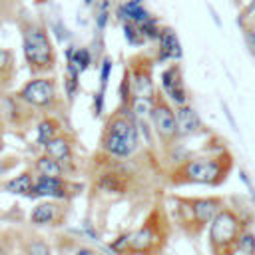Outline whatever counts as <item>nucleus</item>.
I'll use <instances>...</instances> for the list:
<instances>
[{"label": "nucleus", "mask_w": 255, "mask_h": 255, "mask_svg": "<svg viewBox=\"0 0 255 255\" xmlns=\"http://www.w3.org/2000/svg\"><path fill=\"white\" fill-rule=\"evenodd\" d=\"M139 128L131 106H118L104 124L100 135V151L114 159H128L137 151Z\"/></svg>", "instance_id": "f257e3e1"}, {"label": "nucleus", "mask_w": 255, "mask_h": 255, "mask_svg": "<svg viewBox=\"0 0 255 255\" xmlns=\"http://www.w3.org/2000/svg\"><path fill=\"white\" fill-rule=\"evenodd\" d=\"M231 169H233V155L227 149H221L217 153L197 155L179 163L171 171L169 181L173 185H187V183L219 185L227 179Z\"/></svg>", "instance_id": "f03ea898"}, {"label": "nucleus", "mask_w": 255, "mask_h": 255, "mask_svg": "<svg viewBox=\"0 0 255 255\" xmlns=\"http://www.w3.org/2000/svg\"><path fill=\"white\" fill-rule=\"evenodd\" d=\"M22 52L32 76H46L56 70V50L42 22H26L22 26Z\"/></svg>", "instance_id": "7ed1b4c3"}, {"label": "nucleus", "mask_w": 255, "mask_h": 255, "mask_svg": "<svg viewBox=\"0 0 255 255\" xmlns=\"http://www.w3.org/2000/svg\"><path fill=\"white\" fill-rule=\"evenodd\" d=\"M247 233V223L233 207H221L209 223L211 255H235L241 237Z\"/></svg>", "instance_id": "20e7f679"}, {"label": "nucleus", "mask_w": 255, "mask_h": 255, "mask_svg": "<svg viewBox=\"0 0 255 255\" xmlns=\"http://www.w3.org/2000/svg\"><path fill=\"white\" fill-rule=\"evenodd\" d=\"M169 237V221L163 213L161 207H155L143 223L128 233V253H137V255H157Z\"/></svg>", "instance_id": "39448f33"}, {"label": "nucleus", "mask_w": 255, "mask_h": 255, "mask_svg": "<svg viewBox=\"0 0 255 255\" xmlns=\"http://www.w3.org/2000/svg\"><path fill=\"white\" fill-rule=\"evenodd\" d=\"M223 207L221 197H183L177 199V217L181 229L189 237H197Z\"/></svg>", "instance_id": "423d86ee"}, {"label": "nucleus", "mask_w": 255, "mask_h": 255, "mask_svg": "<svg viewBox=\"0 0 255 255\" xmlns=\"http://www.w3.org/2000/svg\"><path fill=\"white\" fill-rule=\"evenodd\" d=\"M16 96L24 100L28 106H32L38 112L54 114L56 110L62 108V98L58 94L56 78L46 74V76H32L18 92Z\"/></svg>", "instance_id": "0eeeda50"}, {"label": "nucleus", "mask_w": 255, "mask_h": 255, "mask_svg": "<svg viewBox=\"0 0 255 255\" xmlns=\"http://www.w3.org/2000/svg\"><path fill=\"white\" fill-rule=\"evenodd\" d=\"M149 122L153 126V131L163 147L175 145V141L181 137L175 118V108H171L167 96L163 92H155L149 106Z\"/></svg>", "instance_id": "6e6552de"}, {"label": "nucleus", "mask_w": 255, "mask_h": 255, "mask_svg": "<svg viewBox=\"0 0 255 255\" xmlns=\"http://www.w3.org/2000/svg\"><path fill=\"white\" fill-rule=\"evenodd\" d=\"M129 76L133 86V98L151 100L157 92L153 88V60L147 54H137L129 58Z\"/></svg>", "instance_id": "1a4fd4ad"}, {"label": "nucleus", "mask_w": 255, "mask_h": 255, "mask_svg": "<svg viewBox=\"0 0 255 255\" xmlns=\"http://www.w3.org/2000/svg\"><path fill=\"white\" fill-rule=\"evenodd\" d=\"M161 92L175 106L187 104V90H185V84H183V70L177 64V60L171 62L161 72Z\"/></svg>", "instance_id": "9d476101"}, {"label": "nucleus", "mask_w": 255, "mask_h": 255, "mask_svg": "<svg viewBox=\"0 0 255 255\" xmlns=\"http://www.w3.org/2000/svg\"><path fill=\"white\" fill-rule=\"evenodd\" d=\"M74 189H80V185L70 183L64 175H60V177L38 175V179L34 183V189H32V195H40V197L48 195V197H54V199H68L76 193Z\"/></svg>", "instance_id": "9b49d317"}, {"label": "nucleus", "mask_w": 255, "mask_h": 255, "mask_svg": "<svg viewBox=\"0 0 255 255\" xmlns=\"http://www.w3.org/2000/svg\"><path fill=\"white\" fill-rule=\"evenodd\" d=\"M66 215L68 209L60 201H42L30 211V221L34 225H62Z\"/></svg>", "instance_id": "f8f14e48"}, {"label": "nucleus", "mask_w": 255, "mask_h": 255, "mask_svg": "<svg viewBox=\"0 0 255 255\" xmlns=\"http://www.w3.org/2000/svg\"><path fill=\"white\" fill-rule=\"evenodd\" d=\"M44 153L52 155L54 159H58L60 163H64L66 169H70L72 163H74V139L70 137V133H66L62 129L56 137H52L44 145Z\"/></svg>", "instance_id": "ddd939ff"}, {"label": "nucleus", "mask_w": 255, "mask_h": 255, "mask_svg": "<svg viewBox=\"0 0 255 255\" xmlns=\"http://www.w3.org/2000/svg\"><path fill=\"white\" fill-rule=\"evenodd\" d=\"M183 56L181 42L171 26H161L159 38H157V60L159 62H175Z\"/></svg>", "instance_id": "4468645a"}, {"label": "nucleus", "mask_w": 255, "mask_h": 255, "mask_svg": "<svg viewBox=\"0 0 255 255\" xmlns=\"http://www.w3.org/2000/svg\"><path fill=\"white\" fill-rule=\"evenodd\" d=\"M96 189L104 193L122 195L129 189V177L120 169H104L96 175Z\"/></svg>", "instance_id": "2eb2a0df"}, {"label": "nucleus", "mask_w": 255, "mask_h": 255, "mask_svg": "<svg viewBox=\"0 0 255 255\" xmlns=\"http://www.w3.org/2000/svg\"><path fill=\"white\" fill-rule=\"evenodd\" d=\"M175 118H177V128H179L181 137L197 135V133L203 131V122L189 104L175 106Z\"/></svg>", "instance_id": "dca6fc26"}, {"label": "nucleus", "mask_w": 255, "mask_h": 255, "mask_svg": "<svg viewBox=\"0 0 255 255\" xmlns=\"http://www.w3.org/2000/svg\"><path fill=\"white\" fill-rule=\"evenodd\" d=\"M16 78V58L10 48H0V94L8 92Z\"/></svg>", "instance_id": "f3484780"}, {"label": "nucleus", "mask_w": 255, "mask_h": 255, "mask_svg": "<svg viewBox=\"0 0 255 255\" xmlns=\"http://www.w3.org/2000/svg\"><path fill=\"white\" fill-rule=\"evenodd\" d=\"M60 131H62V122H60L56 116L46 114V116L38 122V126H36V139H38V143L44 147V145H46L52 137H56Z\"/></svg>", "instance_id": "a211bd4d"}, {"label": "nucleus", "mask_w": 255, "mask_h": 255, "mask_svg": "<svg viewBox=\"0 0 255 255\" xmlns=\"http://www.w3.org/2000/svg\"><path fill=\"white\" fill-rule=\"evenodd\" d=\"M32 167H34V171H36L38 175H48V177H60V175H66V171H68V169L64 167V163H60L58 159H54V157L48 155V153L36 157Z\"/></svg>", "instance_id": "6ab92c4d"}, {"label": "nucleus", "mask_w": 255, "mask_h": 255, "mask_svg": "<svg viewBox=\"0 0 255 255\" xmlns=\"http://www.w3.org/2000/svg\"><path fill=\"white\" fill-rule=\"evenodd\" d=\"M34 167L32 169H26L22 171L20 175L12 177L10 181L4 183V189L10 191V193H20V195H32V189H34Z\"/></svg>", "instance_id": "aec40b11"}, {"label": "nucleus", "mask_w": 255, "mask_h": 255, "mask_svg": "<svg viewBox=\"0 0 255 255\" xmlns=\"http://www.w3.org/2000/svg\"><path fill=\"white\" fill-rule=\"evenodd\" d=\"M66 56H68V62H72L80 72L88 70L92 66V52L90 48H68L66 50Z\"/></svg>", "instance_id": "412c9836"}, {"label": "nucleus", "mask_w": 255, "mask_h": 255, "mask_svg": "<svg viewBox=\"0 0 255 255\" xmlns=\"http://www.w3.org/2000/svg\"><path fill=\"white\" fill-rule=\"evenodd\" d=\"M122 28H124V36H126V40L131 44V46H143L145 44V36H143V32L139 30V26L135 24V22H122Z\"/></svg>", "instance_id": "4be33fe9"}, {"label": "nucleus", "mask_w": 255, "mask_h": 255, "mask_svg": "<svg viewBox=\"0 0 255 255\" xmlns=\"http://www.w3.org/2000/svg\"><path fill=\"white\" fill-rule=\"evenodd\" d=\"M26 253H28V255H52L48 243H46L44 239H38V237H34L32 241H28Z\"/></svg>", "instance_id": "5701e85b"}, {"label": "nucleus", "mask_w": 255, "mask_h": 255, "mask_svg": "<svg viewBox=\"0 0 255 255\" xmlns=\"http://www.w3.org/2000/svg\"><path fill=\"white\" fill-rule=\"evenodd\" d=\"M110 72H112V60L108 56H104V60H102V72H100V94H106Z\"/></svg>", "instance_id": "b1692460"}, {"label": "nucleus", "mask_w": 255, "mask_h": 255, "mask_svg": "<svg viewBox=\"0 0 255 255\" xmlns=\"http://www.w3.org/2000/svg\"><path fill=\"white\" fill-rule=\"evenodd\" d=\"M243 38H245L249 54L255 58V22H249L247 26H243Z\"/></svg>", "instance_id": "393cba45"}, {"label": "nucleus", "mask_w": 255, "mask_h": 255, "mask_svg": "<svg viewBox=\"0 0 255 255\" xmlns=\"http://www.w3.org/2000/svg\"><path fill=\"white\" fill-rule=\"evenodd\" d=\"M237 251H241L243 255H255V237H253V233H245L241 237Z\"/></svg>", "instance_id": "a878e982"}, {"label": "nucleus", "mask_w": 255, "mask_h": 255, "mask_svg": "<svg viewBox=\"0 0 255 255\" xmlns=\"http://www.w3.org/2000/svg\"><path fill=\"white\" fill-rule=\"evenodd\" d=\"M20 163V159L16 155H8V157H0V177L8 171H12L16 165Z\"/></svg>", "instance_id": "bb28decb"}, {"label": "nucleus", "mask_w": 255, "mask_h": 255, "mask_svg": "<svg viewBox=\"0 0 255 255\" xmlns=\"http://www.w3.org/2000/svg\"><path fill=\"white\" fill-rule=\"evenodd\" d=\"M74 255H98L94 249H90V247H82V249H78Z\"/></svg>", "instance_id": "cd10ccee"}, {"label": "nucleus", "mask_w": 255, "mask_h": 255, "mask_svg": "<svg viewBox=\"0 0 255 255\" xmlns=\"http://www.w3.org/2000/svg\"><path fill=\"white\" fill-rule=\"evenodd\" d=\"M8 124H6V116H4V108H2V104H0V133L4 131V128H6Z\"/></svg>", "instance_id": "c85d7f7f"}, {"label": "nucleus", "mask_w": 255, "mask_h": 255, "mask_svg": "<svg viewBox=\"0 0 255 255\" xmlns=\"http://www.w3.org/2000/svg\"><path fill=\"white\" fill-rule=\"evenodd\" d=\"M4 149V137H2V133H0V151Z\"/></svg>", "instance_id": "c756f323"}]
</instances>
